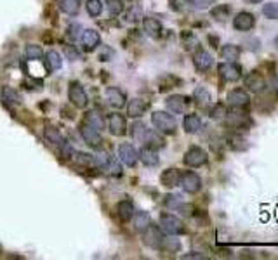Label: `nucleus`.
I'll use <instances>...</instances> for the list:
<instances>
[{
  "label": "nucleus",
  "mask_w": 278,
  "mask_h": 260,
  "mask_svg": "<svg viewBox=\"0 0 278 260\" xmlns=\"http://www.w3.org/2000/svg\"><path fill=\"white\" fill-rule=\"evenodd\" d=\"M144 243H146L150 248H160L162 243H164V236H162V229L155 227V225H148L144 229Z\"/></svg>",
  "instance_id": "11"
},
{
  "label": "nucleus",
  "mask_w": 278,
  "mask_h": 260,
  "mask_svg": "<svg viewBox=\"0 0 278 260\" xmlns=\"http://www.w3.org/2000/svg\"><path fill=\"white\" fill-rule=\"evenodd\" d=\"M104 95H106L108 104L113 106V108H124L125 101H127L125 94L118 87H108L106 88V94H104Z\"/></svg>",
  "instance_id": "13"
},
{
  "label": "nucleus",
  "mask_w": 278,
  "mask_h": 260,
  "mask_svg": "<svg viewBox=\"0 0 278 260\" xmlns=\"http://www.w3.org/2000/svg\"><path fill=\"white\" fill-rule=\"evenodd\" d=\"M143 28L146 32V35L153 37V39H158L162 35V23L157 18H144Z\"/></svg>",
  "instance_id": "21"
},
{
  "label": "nucleus",
  "mask_w": 278,
  "mask_h": 260,
  "mask_svg": "<svg viewBox=\"0 0 278 260\" xmlns=\"http://www.w3.org/2000/svg\"><path fill=\"white\" fill-rule=\"evenodd\" d=\"M64 56H66L70 61H77V59H80L79 49H75V47H73V45H66V47H64Z\"/></svg>",
  "instance_id": "45"
},
{
  "label": "nucleus",
  "mask_w": 278,
  "mask_h": 260,
  "mask_svg": "<svg viewBox=\"0 0 278 260\" xmlns=\"http://www.w3.org/2000/svg\"><path fill=\"white\" fill-rule=\"evenodd\" d=\"M84 123H87V125L94 127V129H97V130H101L104 127L103 118H101V115H99V113H96V111H89V113H87L86 118H84Z\"/></svg>",
  "instance_id": "33"
},
{
  "label": "nucleus",
  "mask_w": 278,
  "mask_h": 260,
  "mask_svg": "<svg viewBox=\"0 0 278 260\" xmlns=\"http://www.w3.org/2000/svg\"><path fill=\"white\" fill-rule=\"evenodd\" d=\"M245 139L243 137H238V135H235V137L230 139V146H232L233 149H247V144H240V142H243Z\"/></svg>",
  "instance_id": "50"
},
{
  "label": "nucleus",
  "mask_w": 278,
  "mask_h": 260,
  "mask_svg": "<svg viewBox=\"0 0 278 260\" xmlns=\"http://www.w3.org/2000/svg\"><path fill=\"white\" fill-rule=\"evenodd\" d=\"M141 14H143V11H141V7L139 5H132L131 9H129V12H127V21H138L139 18H141Z\"/></svg>",
  "instance_id": "44"
},
{
  "label": "nucleus",
  "mask_w": 278,
  "mask_h": 260,
  "mask_svg": "<svg viewBox=\"0 0 278 260\" xmlns=\"http://www.w3.org/2000/svg\"><path fill=\"white\" fill-rule=\"evenodd\" d=\"M185 163L188 167H193V169L205 165V163H207V153L203 151L202 148H196V146H193V148H189L188 151H186Z\"/></svg>",
  "instance_id": "8"
},
{
  "label": "nucleus",
  "mask_w": 278,
  "mask_h": 260,
  "mask_svg": "<svg viewBox=\"0 0 278 260\" xmlns=\"http://www.w3.org/2000/svg\"><path fill=\"white\" fill-rule=\"evenodd\" d=\"M277 45H278V37H277Z\"/></svg>",
  "instance_id": "56"
},
{
  "label": "nucleus",
  "mask_w": 278,
  "mask_h": 260,
  "mask_svg": "<svg viewBox=\"0 0 278 260\" xmlns=\"http://www.w3.org/2000/svg\"><path fill=\"white\" fill-rule=\"evenodd\" d=\"M193 97H195V101L198 102L200 106L209 104V101H211V94H209V90H207L205 87H196Z\"/></svg>",
  "instance_id": "34"
},
{
  "label": "nucleus",
  "mask_w": 278,
  "mask_h": 260,
  "mask_svg": "<svg viewBox=\"0 0 278 260\" xmlns=\"http://www.w3.org/2000/svg\"><path fill=\"white\" fill-rule=\"evenodd\" d=\"M228 102L233 106V108H245L247 104L250 102V97L245 90L242 88H235L228 94Z\"/></svg>",
  "instance_id": "16"
},
{
  "label": "nucleus",
  "mask_w": 278,
  "mask_h": 260,
  "mask_svg": "<svg viewBox=\"0 0 278 260\" xmlns=\"http://www.w3.org/2000/svg\"><path fill=\"white\" fill-rule=\"evenodd\" d=\"M68 99H70L72 104L77 106V108H86L87 106L86 88H84L79 82H72V84H70V88H68Z\"/></svg>",
  "instance_id": "3"
},
{
  "label": "nucleus",
  "mask_w": 278,
  "mask_h": 260,
  "mask_svg": "<svg viewBox=\"0 0 278 260\" xmlns=\"http://www.w3.org/2000/svg\"><path fill=\"white\" fill-rule=\"evenodd\" d=\"M151 123L155 125V129L162 134H174L178 129V122L172 115L165 111H155L151 115Z\"/></svg>",
  "instance_id": "1"
},
{
  "label": "nucleus",
  "mask_w": 278,
  "mask_h": 260,
  "mask_svg": "<svg viewBox=\"0 0 278 260\" xmlns=\"http://www.w3.org/2000/svg\"><path fill=\"white\" fill-rule=\"evenodd\" d=\"M245 87L250 88V92H263L264 88H266V80H264V77L261 73H257V71H252V73H249L245 77Z\"/></svg>",
  "instance_id": "12"
},
{
  "label": "nucleus",
  "mask_w": 278,
  "mask_h": 260,
  "mask_svg": "<svg viewBox=\"0 0 278 260\" xmlns=\"http://www.w3.org/2000/svg\"><path fill=\"white\" fill-rule=\"evenodd\" d=\"M179 2H181V0H171V7L174 9V11H181V5H179Z\"/></svg>",
  "instance_id": "53"
},
{
  "label": "nucleus",
  "mask_w": 278,
  "mask_h": 260,
  "mask_svg": "<svg viewBox=\"0 0 278 260\" xmlns=\"http://www.w3.org/2000/svg\"><path fill=\"white\" fill-rule=\"evenodd\" d=\"M228 123L235 129H242V127H247L250 123V120L247 118L243 113H230L228 115Z\"/></svg>",
  "instance_id": "32"
},
{
  "label": "nucleus",
  "mask_w": 278,
  "mask_h": 260,
  "mask_svg": "<svg viewBox=\"0 0 278 260\" xmlns=\"http://www.w3.org/2000/svg\"><path fill=\"white\" fill-rule=\"evenodd\" d=\"M108 129H110L111 135L120 137V135H125V132H127V122H125V118L120 113H113L108 118Z\"/></svg>",
  "instance_id": "9"
},
{
  "label": "nucleus",
  "mask_w": 278,
  "mask_h": 260,
  "mask_svg": "<svg viewBox=\"0 0 278 260\" xmlns=\"http://www.w3.org/2000/svg\"><path fill=\"white\" fill-rule=\"evenodd\" d=\"M263 14L270 19H278V4L271 2V4H266L263 7Z\"/></svg>",
  "instance_id": "42"
},
{
  "label": "nucleus",
  "mask_w": 278,
  "mask_h": 260,
  "mask_svg": "<svg viewBox=\"0 0 278 260\" xmlns=\"http://www.w3.org/2000/svg\"><path fill=\"white\" fill-rule=\"evenodd\" d=\"M211 16L216 21H225L226 18H230V7L228 5H218L211 11Z\"/></svg>",
  "instance_id": "38"
},
{
  "label": "nucleus",
  "mask_w": 278,
  "mask_h": 260,
  "mask_svg": "<svg viewBox=\"0 0 278 260\" xmlns=\"http://www.w3.org/2000/svg\"><path fill=\"white\" fill-rule=\"evenodd\" d=\"M118 160L127 167H136L139 160V151L132 144H120L118 146Z\"/></svg>",
  "instance_id": "6"
},
{
  "label": "nucleus",
  "mask_w": 278,
  "mask_h": 260,
  "mask_svg": "<svg viewBox=\"0 0 278 260\" xmlns=\"http://www.w3.org/2000/svg\"><path fill=\"white\" fill-rule=\"evenodd\" d=\"M233 26H235V30H238V32H249V30H252L254 26H256V18H254V14H250V12L242 11L235 16Z\"/></svg>",
  "instance_id": "10"
},
{
  "label": "nucleus",
  "mask_w": 278,
  "mask_h": 260,
  "mask_svg": "<svg viewBox=\"0 0 278 260\" xmlns=\"http://www.w3.org/2000/svg\"><path fill=\"white\" fill-rule=\"evenodd\" d=\"M44 135H46V139L50 142V144L59 146V148L64 144V142H66V141H64V139H63V135H61L59 130H57L56 127L49 125V123H47V125H46V130H44Z\"/></svg>",
  "instance_id": "23"
},
{
  "label": "nucleus",
  "mask_w": 278,
  "mask_h": 260,
  "mask_svg": "<svg viewBox=\"0 0 278 260\" xmlns=\"http://www.w3.org/2000/svg\"><path fill=\"white\" fill-rule=\"evenodd\" d=\"M273 85H275V88L278 90V78H275V80H273Z\"/></svg>",
  "instance_id": "55"
},
{
  "label": "nucleus",
  "mask_w": 278,
  "mask_h": 260,
  "mask_svg": "<svg viewBox=\"0 0 278 260\" xmlns=\"http://www.w3.org/2000/svg\"><path fill=\"white\" fill-rule=\"evenodd\" d=\"M82 43L87 50H93L96 49L97 45L101 43V37L96 30H84L82 33Z\"/></svg>",
  "instance_id": "20"
},
{
  "label": "nucleus",
  "mask_w": 278,
  "mask_h": 260,
  "mask_svg": "<svg viewBox=\"0 0 278 260\" xmlns=\"http://www.w3.org/2000/svg\"><path fill=\"white\" fill-rule=\"evenodd\" d=\"M160 248L167 250V252H176V250H179V241H176V239H165L164 238V243H162Z\"/></svg>",
  "instance_id": "48"
},
{
  "label": "nucleus",
  "mask_w": 278,
  "mask_h": 260,
  "mask_svg": "<svg viewBox=\"0 0 278 260\" xmlns=\"http://www.w3.org/2000/svg\"><path fill=\"white\" fill-rule=\"evenodd\" d=\"M75 156H77V162H79L80 165H84V167H96V158H94V156L87 155V153H79V155H75Z\"/></svg>",
  "instance_id": "41"
},
{
  "label": "nucleus",
  "mask_w": 278,
  "mask_h": 260,
  "mask_svg": "<svg viewBox=\"0 0 278 260\" xmlns=\"http://www.w3.org/2000/svg\"><path fill=\"white\" fill-rule=\"evenodd\" d=\"M46 64L47 68H49L50 71H56L61 68V64H63V59H61V54L56 52V50H49V52L46 54Z\"/></svg>",
  "instance_id": "30"
},
{
  "label": "nucleus",
  "mask_w": 278,
  "mask_h": 260,
  "mask_svg": "<svg viewBox=\"0 0 278 260\" xmlns=\"http://www.w3.org/2000/svg\"><path fill=\"white\" fill-rule=\"evenodd\" d=\"M179 186L186 191V193L193 194L198 193L200 187H202V179H200L198 173L195 172H185L181 173V179H179Z\"/></svg>",
  "instance_id": "4"
},
{
  "label": "nucleus",
  "mask_w": 278,
  "mask_h": 260,
  "mask_svg": "<svg viewBox=\"0 0 278 260\" xmlns=\"http://www.w3.org/2000/svg\"><path fill=\"white\" fill-rule=\"evenodd\" d=\"M148 109V102L143 101V99H132V101H129L127 104V115L131 116V118H141V116L146 113Z\"/></svg>",
  "instance_id": "17"
},
{
  "label": "nucleus",
  "mask_w": 278,
  "mask_h": 260,
  "mask_svg": "<svg viewBox=\"0 0 278 260\" xmlns=\"http://www.w3.org/2000/svg\"><path fill=\"white\" fill-rule=\"evenodd\" d=\"M131 220H132V227H134L136 231H144V229L151 224V217L148 212H136Z\"/></svg>",
  "instance_id": "22"
},
{
  "label": "nucleus",
  "mask_w": 278,
  "mask_h": 260,
  "mask_svg": "<svg viewBox=\"0 0 278 260\" xmlns=\"http://www.w3.org/2000/svg\"><path fill=\"white\" fill-rule=\"evenodd\" d=\"M148 129L144 127V123L141 122H134L131 125V137L138 142H143L144 141V135H146Z\"/></svg>",
  "instance_id": "29"
},
{
  "label": "nucleus",
  "mask_w": 278,
  "mask_h": 260,
  "mask_svg": "<svg viewBox=\"0 0 278 260\" xmlns=\"http://www.w3.org/2000/svg\"><path fill=\"white\" fill-rule=\"evenodd\" d=\"M183 259H207L202 253H189V255H183Z\"/></svg>",
  "instance_id": "52"
},
{
  "label": "nucleus",
  "mask_w": 278,
  "mask_h": 260,
  "mask_svg": "<svg viewBox=\"0 0 278 260\" xmlns=\"http://www.w3.org/2000/svg\"><path fill=\"white\" fill-rule=\"evenodd\" d=\"M188 4L191 5V7H195V9H209L211 7L212 4H214V0H188Z\"/></svg>",
  "instance_id": "43"
},
{
  "label": "nucleus",
  "mask_w": 278,
  "mask_h": 260,
  "mask_svg": "<svg viewBox=\"0 0 278 260\" xmlns=\"http://www.w3.org/2000/svg\"><path fill=\"white\" fill-rule=\"evenodd\" d=\"M59 9L64 14L77 16L80 11V4H79V0H59Z\"/></svg>",
  "instance_id": "26"
},
{
  "label": "nucleus",
  "mask_w": 278,
  "mask_h": 260,
  "mask_svg": "<svg viewBox=\"0 0 278 260\" xmlns=\"http://www.w3.org/2000/svg\"><path fill=\"white\" fill-rule=\"evenodd\" d=\"M82 33H84V28H82V25H79V23H73V25L68 26V37H70V40L82 39Z\"/></svg>",
  "instance_id": "40"
},
{
  "label": "nucleus",
  "mask_w": 278,
  "mask_h": 260,
  "mask_svg": "<svg viewBox=\"0 0 278 260\" xmlns=\"http://www.w3.org/2000/svg\"><path fill=\"white\" fill-rule=\"evenodd\" d=\"M218 71H219V77L226 82H236L242 78V66L236 63H228L226 61V63L219 64Z\"/></svg>",
  "instance_id": "5"
},
{
  "label": "nucleus",
  "mask_w": 278,
  "mask_h": 260,
  "mask_svg": "<svg viewBox=\"0 0 278 260\" xmlns=\"http://www.w3.org/2000/svg\"><path fill=\"white\" fill-rule=\"evenodd\" d=\"M86 9H87V12H89V16L96 18V16H99L101 12H103V2H101V0H87Z\"/></svg>",
  "instance_id": "37"
},
{
  "label": "nucleus",
  "mask_w": 278,
  "mask_h": 260,
  "mask_svg": "<svg viewBox=\"0 0 278 260\" xmlns=\"http://www.w3.org/2000/svg\"><path fill=\"white\" fill-rule=\"evenodd\" d=\"M117 210H118V217H120V220L127 222V220H131L132 215H134V205H132V201L124 200L118 203Z\"/></svg>",
  "instance_id": "25"
},
{
  "label": "nucleus",
  "mask_w": 278,
  "mask_h": 260,
  "mask_svg": "<svg viewBox=\"0 0 278 260\" xmlns=\"http://www.w3.org/2000/svg\"><path fill=\"white\" fill-rule=\"evenodd\" d=\"M26 57H28L30 61H39L40 57L44 56V50H42V47L40 45H35V43H28L26 45Z\"/></svg>",
  "instance_id": "35"
},
{
  "label": "nucleus",
  "mask_w": 278,
  "mask_h": 260,
  "mask_svg": "<svg viewBox=\"0 0 278 260\" xmlns=\"http://www.w3.org/2000/svg\"><path fill=\"white\" fill-rule=\"evenodd\" d=\"M80 134H82L84 141L89 146H93V148H101V144H103V137H101L99 130L87 125V123H84V122H82V125H80Z\"/></svg>",
  "instance_id": "7"
},
{
  "label": "nucleus",
  "mask_w": 278,
  "mask_h": 260,
  "mask_svg": "<svg viewBox=\"0 0 278 260\" xmlns=\"http://www.w3.org/2000/svg\"><path fill=\"white\" fill-rule=\"evenodd\" d=\"M106 9L111 16H118L124 12V4L122 0H106Z\"/></svg>",
  "instance_id": "39"
},
{
  "label": "nucleus",
  "mask_w": 278,
  "mask_h": 260,
  "mask_svg": "<svg viewBox=\"0 0 278 260\" xmlns=\"http://www.w3.org/2000/svg\"><path fill=\"white\" fill-rule=\"evenodd\" d=\"M165 104H167L169 111L176 113V115H181V113H185L186 109H188L189 101L185 95H171V97L165 101Z\"/></svg>",
  "instance_id": "14"
},
{
  "label": "nucleus",
  "mask_w": 278,
  "mask_h": 260,
  "mask_svg": "<svg viewBox=\"0 0 278 260\" xmlns=\"http://www.w3.org/2000/svg\"><path fill=\"white\" fill-rule=\"evenodd\" d=\"M221 57L228 61V63H235V61L240 57V47L228 43V45H225L221 49Z\"/></svg>",
  "instance_id": "28"
},
{
  "label": "nucleus",
  "mask_w": 278,
  "mask_h": 260,
  "mask_svg": "<svg viewBox=\"0 0 278 260\" xmlns=\"http://www.w3.org/2000/svg\"><path fill=\"white\" fill-rule=\"evenodd\" d=\"M179 179H181V172L178 169H167L162 172L160 182L165 187H176L179 186Z\"/></svg>",
  "instance_id": "18"
},
{
  "label": "nucleus",
  "mask_w": 278,
  "mask_h": 260,
  "mask_svg": "<svg viewBox=\"0 0 278 260\" xmlns=\"http://www.w3.org/2000/svg\"><path fill=\"white\" fill-rule=\"evenodd\" d=\"M143 142H146L150 148H164L165 146V141H164V137H160V135L157 134V132H153V130H148L146 132V135H144V141Z\"/></svg>",
  "instance_id": "31"
},
{
  "label": "nucleus",
  "mask_w": 278,
  "mask_h": 260,
  "mask_svg": "<svg viewBox=\"0 0 278 260\" xmlns=\"http://www.w3.org/2000/svg\"><path fill=\"white\" fill-rule=\"evenodd\" d=\"M247 4H259V2H263V0H245Z\"/></svg>",
  "instance_id": "54"
},
{
  "label": "nucleus",
  "mask_w": 278,
  "mask_h": 260,
  "mask_svg": "<svg viewBox=\"0 0 278 260\" xmlns=\"http://www.w3.org/2000/svg\"><path fill=\"white\" fill-rule=\"evenodd\" d=\"M2 101L9 106H14V104H19V102H21V95H19L14 88L4 87L2 88Z\"/></svg>",
  "instance_id": "27"
},
{
  "label": "nucleus",
  "mask_w": 278,
  "mask_h": 260,
  "mask_svg": "<svg viewBox=\"0 0 278 260\" xmlns=\"http://www.w3.org/2000/svg\"><path fill=\"white\" fill-rule=\"evenodd\" d=\"M139 160H141L146 167H155V165H158V162H160L157 149L150 148V146H146V148H143L141 151H139Z\"/></svg>",
  "instance_id": "19"
},
{
  "label": "nucleus",
  "mask_w": 278,
  "mask_h": 260,
  "mask_svg": "<svg viewBox=\"0 0 278 260\" xmlns=\"http://www.w3.org/2000/svg\"><path fill=\"white\" fill-rule=\"evenodd\" d=\"M103 170L106 173H110V175H122V167H120V163H118V160H115V158H111L110 156V160H108V163L106 165L103 167Z\"/></svg>",
  "instance_id": "36"
},
{
  "label": "nucleus",
  "mask_w": 278,
  "mask_h": 260,
  "mask_svg": "<svg viewBox=\"0 0 278 260\" xmlns=\"http://www.w3.org/2000/svg\"><path fill=\"white\" fill-rule=\"evenodd\" d=\"M165 205H167L169 208H179L183 205V201H181V198H179V196L169 194V196H165Z\"/></svg>",
  "instance_id": "46"
},
{
  "label": "nucleus",
  "mask_w": 278,
  "mask_h": 260,
  "mask_svg": "<svg viewBox=\"0 0 278 260\" xmlns=\"http://www.w3.org/2000/svg\"><path fill=\"white\" fill-rule=\"evenodd\" d=\"M193 64H195V68L198 71H207L214 64V57L207 52V50H198V52L193 56Z\"/></svg>",
  "instance_id": "15"
},
{
  "label": "nucleus",
  "mask_w": 278,
  "mask_h": 260,
  "mask_svg": "<svg viewBox=\"0 0 278 260\" xmlns=\"http://www.w3.org/2000/svg\"><path fill=\"white\" fill-rule=\"evenodd\" d=\"M23 87H26L28 90H39L42 88V80H35V78H28L23 82Z\"/></svg>",
  "instance_id": "47"
},
{
  "label": "nucleus",
  "mask_w": 278,
  "mask_h": 260,
  "mask_svg": "<svg viewBox=\"0 0 278 260\" xmlns=\"http://www.w3.org/2000/svg\"><path fill=\"white\" fill-rule=\"evenodd\" d=\"M111 56H113V52H111L110 49H104L103 52L99 54V59H101V61H110Z\"/></svg>",
  "instance_id": "51"
},
{
  "label": "nucleus",
  "mask_w": 278,
  "mask_h": 260,
  "mask_svg": "<svg viewBox=\"0 0 278 260\" xmlns=\"http://www.w3.org/2000/svg\"><path fill=\"white\" fill-rule=\"evenodd\" d=\"M183 127H185V130L188 134H196V132L202 129V120L196 115H186L185 122H183Z\"/></svg>",
  "instance_id": "24"
},
{
  "label": "nucleus",
  "mask_w": 278,
  "mask_h": 260,
  "mask_svg": "<svg viewBox=\"0 0 278 260\" xmlns=\"http://www.w3.org/2000/svg\"><path fill=\"white\" fill-rule=\"evenodd\" d=\"M160 229L165 234H171V236L183 234V232L186 231L181 218H178L176 215H171V214L160 215Z\"/></svg>",
  "instance_id": "2"
},
{
  "label": "nucleus",
  "mask_w": 278,
  "mask_h": 260,
  "mask_svg": "<svg viewBox=\"0 0 278 260\" xmlns=\"http://www.w3.org/2000/svg\"><path fill=\"white\" fill-rule=\"evenodd\" d=\"M211 116H212V118H225V116H226V108L223 104H216L214 108L211 109Z\"/></svg>",
  "instance_id": "49"
}]
</instances>
